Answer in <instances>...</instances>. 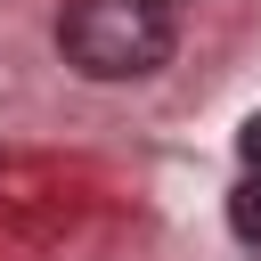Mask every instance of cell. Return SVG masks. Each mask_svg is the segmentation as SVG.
I'll return each mask as SVG.
<instances>
[{"label": "cell", "mask_w": 261, "mask_h": 261, "mask_svg": "<svg viewBox=\"0 0 261 261\" xmlns=\"http://www.w3.org/2000/svg\"><path fill=\"white\" fill-rule=\"evenodd\" d=\"M57 49L90 82H139L171 57V8L163 0H65Z\"/></svg>", "instance_id": "obj_1"}, {"label": "cell", "mask_w": 261, "mask_h": 261, "mask_svg": "<svg viewBox=\"0 0 261 261\" xmlns=\"http://www.w3.org/2000/svg\"><path fill=\"white\" fill-rule=\"evenodd\" d=\"M228 228H237L245 245H261V171H245V179L228 188Z\"/></svg>", "instance_id": "obj_2"}, {"label": "cell", "mask_w": 261, "mask_h": 261, "mask_svg": "<svg viewBox=\"0 0 261 261\" xmlns=\"http://www.w3.org/2000/svg\"><path fill=\"white\" fill-rule=\"evenodd\" d=\"M237 155H245V171H261V114H253V122L237 130Z\"/></svg>", "instance_id": "obj_3"}]
</instances>
